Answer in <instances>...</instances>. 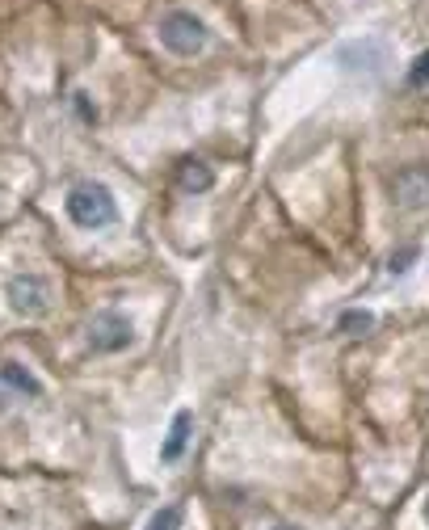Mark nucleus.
Segmentation results:
<instances>
[{
    "instance_id": "f257e3e1",
    "label": "nucleus",
    "mask_w": 429,
    "mask_h": 530,
    "mask_svg": "<svg viewBox=\"0 0 429 530\" xmlns=\"http://www.w3.org/2000/svg\"><path fill=\"white\" fill-rule=\"evenodd\" d=\"M63 206H67V219H72L76 227H88V232H97V227H105V223L118 219L114 194H110L105 185H97V181H80V185H72V194H67Z\"/></svg>"
},
{
    "instance_id": "f03ea898",
    "label": "nucleus",
    "mask_w": 429,
    "mask_h": 530,
    "mask_svg": "<svg viewBox=\"0 0 429 530\" xmlns=\"http://www.w3.org/2000/svg\"><path fill=\"white\" fill-rule=\"evenodd\" d=\"M160 42L173 51V55H194L206 46V25L194 17V13H169L160 21Z\"/></svg>"
},
{
    "instance_id": "7ed1b4c3",
    "label": "nucleus",
    "mask_w": 429,
    "mask_h": 530,
    "mask_svg": "<svg viewBox=\"0 0 429 530\" xmlns=\"http://www.w3.org/2000/svg\"><path fill=\"white\" fill-rule=\"evenodd\" d=\"M4 295H8V307H13L17 316H42L46 303H51V291H46V282H42L38 274H17V278H8Z\"/></svg>"
},
{
    "instance_id": "20e7f679",
    "label": "nucleus",
    "mask_w": 429,
    "mask_h": 530,
    "mask_svg": "<svg viewBox=\"0 0 429 530\" xmlns=\"http://www.w3.org/2000/svg\"><path fill=\"white\" fill-rule=\"evenodd\" d=\"M88 345H93L97 354H114V350L131 345V320L118 316V312L93 316V324H88Z\"/></svg>"
},
{
    "instance_id": "39448f33",
    "label": "nucleus",
    "mask_w": 429,
    "mask_h": 530,
    "mask_svg": "<svg viewBox=\"0 0 429 530\" xmlns=\"http://www.w3.org/2000/svg\"><path fill=\"white\" fill-rule=\"evenodd\" d=\"M185 442H190V413H177V417H173V430H169V438H164V446H160V459H164V463L181 459Z\"/></svg>"
},
{
    "instance_id": "423d86ee",
    "label": "nucleus",
    "mask_w": 429,
    "mask_h": 530,
    "mask_svg": "<svg viewBox=\"0 0 429 530\" xmlns=\"http://www.w3.org/2000/svg\"><path fill=\"white\" fill-rule=\"evenodd\" d=\"M0 379H4L8 387H17L21 396H38V392H42V387H38V379H34L25 366H17V362H4V366H0Z\"/></svg>"
},
{
    "instance_id": "0eeeda50",
    "label": "nucleus",
    "mask_w": 429,
    "mask_h": 530,
    "mask_svg": "<svg viewBox=\"0 0 429 530\" xmlns=\"http://www.w3.org/2000/svg\"><path fill=\"white\" fill-rule=\"evenodd\" d=\"M211 168L202 164V160H185V168H181V185L185 190H211Z\"/></svg>"
},
{
    "instance_id": "6e6552de",
    "label": "nucleus",
    "mask_w": 429,
    "mask_h": 530,
    "mask_svg": "<svg viewBox=\"0 0 429 530\" xmlns=\"http://www.w3.org/2000/svg\"><path fill=\"white\" fill-rule=\"evenodd\" d=\"M147 530H181V505H164V510L147 522Z\"/></svg>"
},
{
    "instance_id": "1a4fd4ad",
    "label": "nucleus",
    "mask_w": 429,
    "mask_h": 530,
    "mask_svg": "<svg viewBox=\"0 0 429 530\" xmlns=\"http://www.w3.org/2000/svg\"><path fill=\"white\" fill-rule=\"evenodd\" d=\"M375 320H371V312H345L341 316V333H367Z\"/></svg>"
},
{
    "instance_id": "9d476101",
    "label": "nucleus",
    "mask_w": 429,
    "mask_h": 530,
    "mask_svg": "<svg viewBox=\"0 0 429 530\" xmlns=\"http://www.w3.org/2000/svg\"><path fill=\"white\" fill-rule=\"evenodd\" d=\"M409 80H413V84H425V80H429V55L417 59V67H413V76H409Z\"/></svg>"
},
{
    "instance_id": "9b49d317",
    "label": "nucleus",
    "mask_w": 429,
    "mask_h": 530,
    "mask_svg": "<svg viewBox=\"0 0 429 530\" xmlns=\"http://www.w3.org/2000/svg\"><path fill=\"white\" fill-rule=\"evenodd\" d=\"M425 522H429V501H425Z\"/></svg>"
},
{
    "instance_id": "f8f14e48",
    "label": "nucleus",
    "mask_w": 429,
    "mask_h": 530,
    "mask_svg": "<svg viewBox=\"0 0 429 530\" xmlns=\"http://www.w3.org/2000/svg\"><path fill=\"white\" fill-rule=\"evenodd\" d=\"M278 530H295V526H278Z\"/></svg>"
}]
</instances>
